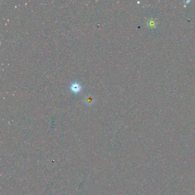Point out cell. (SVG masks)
<instances>
[{
    "label": "cell",
    "instance_id": "cell-1",
    "mask_svg": "<svg viewBox=\"0 0 195 195\" xmlns=\"http://www.w3.org/2000/svg\"><path fill=\"white\" fill-rule=\"evenodd\" d=\"M70 89L72 92L74 93H77L81 91V90L82 89V87L79 83L74 82L71 84Z\"/></svg>",
    "mask_w": 195,
    "mask_h": 195
}]
</instances>
